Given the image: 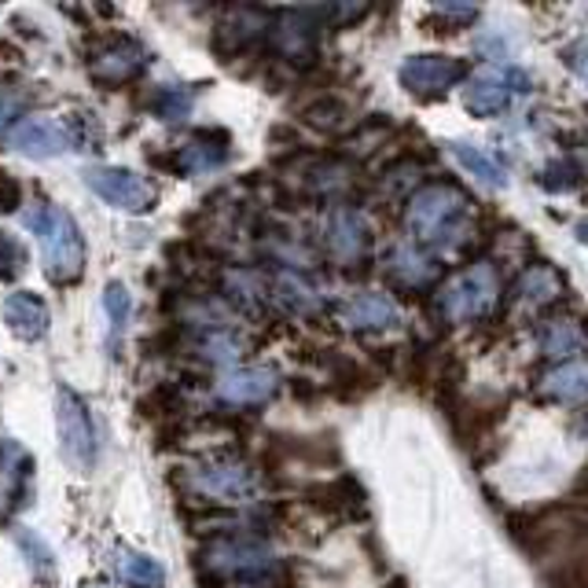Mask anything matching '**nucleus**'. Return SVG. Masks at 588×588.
I'll return each mask as SVG.
<instances>
[{"instance_id": "obj_4", "label": "nucleus", "mask_w": 588, "mask_h": 588, "mask_svg": "<svg viewBox=\"0 0 588 588\" xmlns=\"http://www.w3.org/2000/svg\"><path fill=\"white\" fill-rule=\"evenodd\" d=\"M496 302H501V277H496L490 261H479V266L463 269L460 277L438 291V309L456 324L490 317Z\"/></svg>"}, {"instance_id": "obj_10", "label": "nucleus", "mask_w": 588, "mask_h": 588, "mask_svg": "<svg viewBox=\"0 0 588 588\" xmlns=\"http://www.w3.org/2000/svg\"><path fill=\"white\" fill-rule=\"evenodd\" d=\"M269 45L287 63H313L317 59V12L313 8L280 12L269 26Z\"/></svg>"}, {"instance_id": "obj_23", "label": "nucleus", "mask_w": 588, "mask_h": 588, "mask_svg": "<svg viewBox=\"0 0 588 588\" xmlns=\"http://www.w3.org/2000/svg\"><path fill=\"white\" fill-rule=\"evenodd\" d=\"M118 571H121V577H126L129 585H137V588H158L162 581H166V571H162L151 555L133 552V549L118 552Z\"/></svg>"}, {"instance_id": "obj_12", "label": "nucleus", "mask_w": 588, "mask_h": 588, "mask_svg": "<svg viewBox=\"0 0 588 588\" xmlns=\"http://www.w3.org/2000/svg\"><path fill=\"white\" fill-rule=\"evenodd\" d=\"M269 26H272V15L261 12V8H228L225 19H221L214 30V48L221 52V59L243 56L269 34Z\"/></svg>"}, {"instance_id": "obj_20", "label": "nucleus", "mask_w": 588, "mask_h": 588, "mask_svg": "<svg viewBox=\"0 0 588 588\" xmlns=\"http://www.w3.org/2000/svg\"><path fill=\"white\" fill-rule=\"evenodd\" d=\"M434 272H438V266H434L415 243H404V247L390 250V277L398 280L401 287H427Z\"/></svg>"}, {"instance_id": "obj_8", "label": "nucleus", "mask_w": 588, "mask_h": 588, "mask_svg": "<svg viewBox=\"0 0 588 588\" xmlns=\"http://www.w3.org/2000/svg\"><path fill=\"white\" fill-rule=\"evenodd\" d=\"M188 485L214 504H247L258 496V474L243 460H214L188 474Z\"/></svg>"}, {"instance_id": "obj_15", "label": "nucleus", "mask_w": 588, "mask_h": 588, "mask_svg": "<svg viewBox=\"0 0 588 588\" xmlns=\"http://www.w3.org/2000/svg\"><path fill=\"white\" fill-rule=\"evenodd\" d=\"M151 162H169L177 177H199L228 162V137L225 133H196L188 144H180L169 158H151Z\"/></svg>"}, {"instance_id": "obj_36", "label": "nucleus", "mask_w": 588, "mask_h": 588, "mask_svg": "<svg viewBox=\"0 0 588 588\" xmlns=\"http://www.w3.org/2000/svg\"><path fill=\"white\" fill-rule=\"evenodd\" d=\"M434 15L438 19H449V30H456V26H468V23H474L479 19V4H438L434 8Z\"/></svg>"}, {"instance_id": "obj_32", "label": "nucleus", "mask_w": 588, "mask_h": 588, "mask_svg": "<svg viewBox=\"0 0 588 588\" xmlns=\"http://www.w3.org/2000/svg\"><path fill=\"white\" fill-rule=\"evenodd\" d=\"M577 180H581V169H577L571 158H552L541 174V185L549 191H571L577 188Z\"/></svg>"}, {"instance_id": "obj_14", "label": "nucleus", "mask_w": 588, "mask_h": 588, "mask_svg": "<svg viewBox=\"0 0 588 588\" xmlns=\"http://www.w3.org/2000/svg\"><path fill=\"white\" fill-rule=\"evenodd\" d=\"M324 232H328V250L339 266H353V261H361L368 255V221H364L361 210L342 207L339 202V207L328 214Z\"/></svg>"}, {"instance_id": "obj_2", "label": "nucleus", "mask_w": 588, "mask_h": 588, "mask_svg": "<svg viewBox=\"0 0 588 588\" xmlns=\"http://www.w3.org/2000/svg\"><path fill=\"white\" fill-rule=\"evenodd\" d=\"M26 228L40 243V261L56 283H74L85 272V239L78 232V221L52 202H34L26 210Z\"/></svg>"}, {"instance_id": "obj_5", "label": "nucleus", "mask_w": 588, "mask_h": 588, "mask_svg": "<svg viewBox=\"0 0 588 588\" xmlns=\"http://www.w3.org/2000/svg\"><path fill=\"white\" fill-rule=\"evenodd\" d=\"M56 423H59V452L74 471H89L96 460V427L89 420L85 401L74 390L59 387L56 393Z\"/></svg>"}, {"instance_id": "obj_18", "label": "nucleus", "mask_w": 588, "mask_h": 588, "mask_svg": "<svg viewBox=\"0 0 588 588\" xmlns=\"http://www.w3.org/2000/svg\"><path fill=\"white\" fill-rule=\"evenodd\" d=\"M48 306L45 298H37V294L30 291H12L4 302V324L12 328L19 339L34 342V339H45L48 334Z\"/></svg>"}, {"instance_id": "obj_11", "label": "nucleus", "mask_w": 588, "mask_h": 588, "mask_svg": "<svg viewBox=\"0 0 588 588\" xmlns=\"http://www.w3.org/2000/svg\"><path fill=\"white\" fill-rule=\"evenodd\" d=\"M398 78L415 99H442L463 81V63H456L449 56H409Z\"/></svg>"}, {"instance_id": "obj_26", "label": "nucleus", "mask_w": 588, "mask_h": 588, "mask_svg": "<svg viewBox=\"0 0 588 588\" xmlns=\"http://www.w3.org/2000/svg\"><path fill=\"white\" fill-rule=\"evenodd\" d=\"M302 118H306L313 129H320V133H339V129L350 121V107L342 104L339 96H320L306 107Z\"/></svg>"}, {"instance_id": "obj_30", "label": "nucleus", "mask_w": 588, "mask_h": 588, "mask_svg": "<svg viewBox=\"0 0 588 588\" xmlns=\"http://www.w3.org/2000/svg\"><path fill=\"white\" fill-rule=\"evenodd\" d=\"M15 544L26 552L30 566H34V571L48 581V577H52V552H48V544L30 530H15Z\"/></svg>"}, {"instance_id": "obj_17", "label": "nucleus", "mask_w": 588, "mask_h": 588, "mask_svg": "<svg viewBox=\"0 0 588 588\" xmlns=\"http://www.w3.org/2000/svg\"><path fill=\"white\" fill-rule=\"evenodd\" d=\"M339 320L346 324V328H353V331H387V328H393V324L401 320V313L387 298V294L361 291L339 309Z\"/></svg>"}, {"instance_id": "obj_25", "label": "nucleus", "mask_w": 588, "mask_h": 588, "mask_svg": "<svg viewBox=\"0 0 588 588\" xmlns=\"http://www.w3.org/2000/svg\"><path fill=\"white\" fill-rule=\"evenodd\" d=\"M188 353H196L202 361H214V364H228L239 357V342L225 331H202L188 342Z\"/></svg>"}, {"instance_id": "obj_13", "label": "nucleus", "mask_w": 588, "mask_h": 588, "mask_svg": "<svg viewBox=\"0 0 588 588\" xmlns=\"http://www.w3.org/2000/svg\"><path fill=\"white\" fill-rule=\"evenodd\" d=\"M4 148H12L15 155L26 158H56L70 148V137L63 126H56L52 118H37L30 115L23 121H15L4 133Z\"/></svg>"}, {"instance_id": "obj_19", "label": "nucleus", "mask_w": 588, "mask_h": 588, "mask_svg": "<svg viewBox=\"0 0 588 588\" xmlns=\"http://www.w3.org/2000/svg\"><path fill=\"white\" fill-rule=\"evenodd\" d=\"M541 393L544 398H555V401L588 398V357L566 361V364H560V368H552L549 375H544Z\"/></svg>"}, {"instance_id": "obj_21", "label": "nucleus", "mask_w": 588, "mask_h": 588, "mask_svg": "<svg viewBox=\"0 0 588 588\" xmlns=\"http://www.w3.org/2000/svg\"><path fill=\"white\" fill-rule=\"evenodd\" d=\"M452 158L460 162V166L468 169L474 180H482L485 188H504V185H508V174H504L501 162H496L490 151H482L479 144H471V140H456Z\"/></svg>"}, {"instance_id": "obj_9", "label": "nucleus", "mask_w": 588, "mask_h": 588, "mask_svg": "<svg viewBox=\"0 0 588 588\" xmlns=\"http://www.w3.org/2000/svg\"><path fill=\"white\" fill-rule=\"evenodd\" d=\"M85 185L115 210H126V214H148L158 202V191L144 177L121 166H93L85 174Z\"/></svg>"}, {"instance_id": "obj_33", "label": "nucleus", "mask_w": 588, "mask_h": 588, "mask_svg": "<svg viewBox=\"0 0 588 588\" xmlns=\"http://www.w3.org/2000/svg\"><path fill=\"white\" fill-rule=\"evenodd\" d=\"M23 107H26V96L19 93L15 85L0 81V133H8L15 121H23Z\"/></svg>"}, {"instance_id": "obj_3", "label": "nucleus", "mask_w": 588, "mask_h": 588, "mask_svg": "<svg viewBox=\"0 0 588 588\" xmlns=\"http://www.w3.org/2000/svg\"><path fill=\"white\" fill-rule=\"evenodd\" d=\"M272 552L255 537H217L199 555L202 581L210 585H261L272 577Z\"/></svg>"}, {"instance_id": "obj_37", "label": "nucleus", "mask_w": 588, "mask_h": 588, "mask_svg": "<svg viewBox=\"0 0 588 588\" xmlns=\"http://www.w3.org/2000/svg\"><path fill=\"white\" fill-rule=\"evenodd\" d=\"M563 63L571 67L577 78H585V81H588V37L574 40V45H566V48H563Z\"/></svg>"}, {"instance_id": "obj_7", "label": "nucleus", "mask_w": 588, "mask_h": 588, "mask_svg": "<svg viewBox=\"0 0 588 588\" xmlns=\"http://www.w3.org/2000/svg\"><path fill=\"white\" fill-rule=\"evenodd\" d=\"M148 59H151V52L137 37L110 34V37L96 40L93 56H89V74H93L104 89H121L126 81L144 74Z\"/></svg>"}, {"instance_id": "obj_35", "label": "nucleus", "mask_w": 588, "mask_h": 588, "mask_svg": "<svg viewBox=\"0 0 588 588\" xmlns=\"http://www.w3.org/2000/svg\"><path fill=\"white\" fill-rule=\"evenodd\" d=\"M412 180H420V166H415V162H401V166H393V169H390L383 185H387L390 196H409Z\"/></svg>"}, {"instance_id": "obj_38", "label": "nucleus", "mask_w": 588, "mask_h": 588, "mask_svg": "<svg viewBox=\"0 0 588 588\" xmlns=\"http://www.w3.org/2000/svg\"><path fill=\"white\" fill-rule=\"evenodd\" d=\"M19 196H23V191H19V180L0 169V210H4V214L19 210Z\"/></svg>"}, {"instance_id": "obj_31", "label": "nucleus", "mask_w": 588, "mask_h": 588, "mask_svg": "<svg viewBox=\"0 0 588 588\" xmlns=\"http://www.w3.org/2000/svg\"><path fill=\"white\" fill-rule=\"evenodd\" d=\"M67 137H70V144H78V148H99L104 129H99V121L89 115V110H74V115H70V126H67Z\"/></svg>"}, {"instance_id": "obj_1", "label": "nucleus", "mask_w": 588, "mask_h": 588, "mask_svg": "<svg viewBox=\"0 0 588 588\" xmlns=\"http://www.w3.org/2000/svg\"><path fill=\"white\" fill-rule=\"evenodd\" d=\"M468 196L456 185H427L409 199L404 210V225L420 247H460L468 236Z\"/></svg>"}, {"instance_id": "obj_39", "label": "nucleus", "mask_w": 588, "mask_h": 588, "mask_svg": "<svg viewBox=\"0 0 588 588\" xmlns=\"http://www.w3.org/2000/svg\"><path fill=\"white\" fill-rule=\"evenodd\" d=\"M574 236L581 239V243H588V217H585V221H577V225H574Z\"/></svg>"}, {"instance_id": "obj_16", "label": "nucleus", "mask_w": 588, "mask_h": 588, "mask_svg": "<svg viewBox=\"0 0 588 588\" xmlns=\"http://www.w3.org/2000/svg\"><path fill=\"white\" fill-rule=\"evenodd\" d=\"M277 383L280 379L272 368H236L217 383V398L225 404H236V409H247V404L269 401L277 393Z\"/></svg>"}, {"instance_id": "obj_40", "label": "nucleus", "mask_w": 588, "mask_h": 588, "mask_svg": "<svg viewBox=\"0 0 588 588\" xmlns=\"http://www.w3.org/2000/svg\"><path fill=\"white\" fill-rule=\"evenodd\" d=\"M390 588H404V581H393V585H390Z\"/></svg>"}, {"instance_id": "obj_6", "label": "nucleus", "mask_w": 588, "mask_h": 588, "mask_svg": "<svg viewBox=\"0 0 588 588\" xmlns=\"http://www.w3.org/2000/svg\"><path fill=\"white\" fill-rule=\"evenodd\" d=\"M515 93H530V74L519 67H485L463 89V107L474 118H496L511 107Z\"/></svg>"}, {"instance_id": "obj_22", "label": "nucleus", "mask_w": 588, "mask_h": 588, "mask_svg": "<svg viewBox=\"0 0 588 588\" xmlns=\"http://www.w3.org/2000/svg\"><path fill=\"white\" fill-rule=\"evenodd\" d=\"M272 294H277V302L283 309L302 313V317H309V313L320 309L317 291H313L298 272H277V280H272Z\"/></svg>"}, {"instance_id": "obj_29", "label": "nucleus", "mask_w": 588, "mask_h": 588, "mask_svg": "<svg viewBox=\"0 0 588 588\" xmlns=\"http://www.w3.org/2000/svg\"><path fill=\"white\" fill-rule=\"evenodd\" d=\"M104 309H107L110 331L118 334L129 324V313H133V294H129L126 283H107V287H104Z\"/></svg>"}, {"instance_id": "obj_24", "label": "nucleus", "mask_w": 588, "mask_h": 588, "mask_svg": "<svg viewBox=\"0 0 588 588\" xmlns=\"http://www.w3.org/2000/svg\"><path fill=\"white\" fill-rule=\"evenodd\" d=\"M581 346H585V334L571 320H555L541 331V350L549 353V357H571V353H577Z\"/></svg>"}, {"instance_id": "obj_28", "label": "nucleus", "mask_w": 588, "mask_h": 588, "mask_svg": "<svg viewBox=\"0 0 588 588\" xmlns=\"http://www.w3.org/2000/svg\"><path fill=\"white\" fill-rule=\"evenodd\" d=\"M519 291H522L530 302H552L555 294L563 291V283H560V277H555V269H549V266H533V269H526V272H522Z\"/></svg>"}, {"instance_id": "obj_27", "label": "nucleus", "mask_w": 588, "mask_h": 588, "mask_svg": "<svg viewBox=\"0 0 588 588\" xmlns=\"http://www.w3.org/2000/svg\"><path fill=\"white\" fill-rule=\"evenodd\" d=\"M191 104H196V96L177 85H166L151 96V110H155L162 121H185L191 115Z\"/></svg>"}, {"instance_id": "obj_34", "label": "nucleus", "mask_w": 588, "mask_h": 588, "mask_svg": "<svg viewBox=\"0 0 588 588\" xmlns=\"http://www.w3.org/2000/svg\"><path fill=\"white\" fill-rule=\"evenodd\" d=\"M23 269H26V250L8 232H0V280H15Z\"/></svg>"}]
</instances>
